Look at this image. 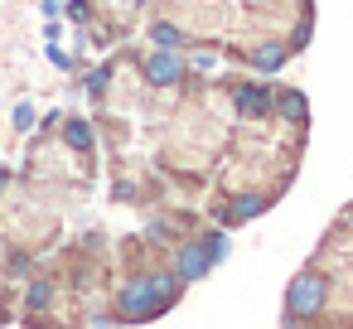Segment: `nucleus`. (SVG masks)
Segmentation results:
<instances>
[{
	"label": "nucleus",
	"instance_id": "nucleus-1",
	"mask_svg": "<svg viewBox=\"0 0 353 329\" xmlns=\"http://www.w3.org/2000/svg\"><path fill=\"white\" fill-rule=\"evenodd\" d=\"M184 281L174 276V266H155V271H136L117 286V319L126 324H141V319H155L165 315L174 300H179Z\"/></svg>",
	"mask_w": 353,
	"mask_h": 329
},
{
	"label": "nucleus",
	"instance_id": "nucleus-2",
	"mask_svg": "<svg viewBox=\"0 0 353 329\" xmlns=\"http://www.w3.org/2000/svg\"><path fill=\"white\" fill-rule=\"evenodd\" d=\"M324 300H329L324 271H319V266H305V271L285 286V319H319Z\"/></svg>",
	"mask_w": 353,
	"mask_h": 329
},
{
	"label": "nucleus",
	"instance_id": "nucleus-3",
	"mask_svg": "<svg viewBox=\"0 0 353 329\" xmlns=\"http://www.w3.org/2000/svg\"><path fill=\"white\" fill-rule=\"evenodd\" d=\"M141 83L155 88V92H179L189 83V63L179 49H150L141 59Z\"/></svg>",
	"mask_w": 353,
	"mask_h": 329
},
{
	"label": "nucleus",
	"instance_id": "nucleus-4",
	"mask_svg": "<svg viewBox=\"0 0 353 329\" xmlns=\"http://www.w3.org/2000/svg\"><path fill=\"white\" fill-rule=\"evenodd\" d=\"M228 97H232L237 121H247V126H256V121H271V117H276V88H271V83H232V88H228Z\"/></svg>",
	"mask_w": 353,
	"mask_h": 329
},
{
	"label": "nucleus",
	"instance_id": "nucleus-5",
	"mask_svg": "<svg viewBox=\"0 0 353 329\" xmlns=\"http://www.w3.org/2000/svg\"><path fill=\"white\" fill-rule=\"evenodd\" d=\"M213 261H218V257H213V247H208L203 237H189V242H179V247H174V261H170V266H174V276L189 286V281H203V276L213 271Z\"/></svg>",
	"mask_w": 353,
	"mask_h": 329
},
{
	"label": "nucleus",
	"instance_id": "nucleus-6",
	"mask_svg": "<svg viewBox=\"0 0 353 329\" xmlns=\"http://www.w3.org/2000/svg\"><path fill=\"white\" fill-rule=\"evenodd\" d=\"M266 208H271V194H266V189H237V194L218 208V223H223V228H242V223L261 218Z\"/></svg>",
	"mask_w": 353,
	"mask_h": 329
},
{
	"label": "nucleus",
	"instance_id": "nucleus-7",
	"mask_svg": "<svg viewBox=\"0 0 353 329\" xmlns=\"http://www.w3.org/2000/svg\"><path fill=\"white\" fill-rule=\"evenodd\" d=\"M242 63L256 68L261 78H276V73L290 63V44H285V39H261V44H252V49L242 54Z\"/></svg>",
	"mask_w": 353,
	"mask_h": 329
},
{
	"label": "nucleus",
	"instance_id": "nucleus-8",
	"mask_svg": "<svg viewBox=\"0 0 353 329\" xmlns=\"http://www.w3.org/2000/svg\"><path fill=\"white\" fill-rule=\"evenodd\" d=\"M276 117L305 136V131H310V97H305L300 88H276Z\"/></svg>",
	"mask_w": 353,
	"mask_h": 329
},
{
	"label": "nucleus",
	"instance_id": "nucleus-9",
	"mask_svg": "<svg viewBox=\"0 0 353 329\" xmlns=\"http://www.w3.org/2000/svg\"><path fill=\"white\" fill-rule=\"evenodd\" d=\"M63 146L73 150V155H83V160H92V150H97V126L88 121V117H63Z\"/></svg>",
	"mask_w": 353,
	"mask_h": 329
},
{
	"label": "nucleus",
	"instance_id": "nucleus-10",
	"mask_svg": "<svg viewBox=\"0 0 353 329\" xmlns=\"http://www.w3.org/2000/svg\"><path fill=\"white\" fill-rule=\"evenodd\" d=\"M145 39H150V49H179V54H189V44H194L174 20H150L145 25Z\"/></svg>",
	"mask_w": 353,
	"mask_h": 329
},
{
	"label": "nucleus",
	"instance_id": "nucleus-11",
	"mask_svg": "<svg viewBox=\"0 0 353 329\" xmlns=\"http://www.w3.org/2000/svg\"><path fill=\"white\" fill-rule=\"evenodd\" d=\"M112 68H117V63H97V68H88V73L78 78V88H83L92 102H102V92H107V83H112Z\"/></svg>",
	"mask_w": 353,
	"mask_h": 329
},
{
	"label": "nucleus",
	"instance_id": "nucleus-12",
	"mask_svg": "<svg viewBox=\"0 0 353 329\" xmlns=\"http://www.w3.org/2000/svg\"><path fill=\"white\" fill-rule=\"evenodd\" d=\"M10 131H15V136L39 131V107H34V102H10Z\"/></svg>",
	"mask_w": 353,
	"mask_h": 329
},
{
	"label": "nucleus",
	"instance_id": "nucleus-13",
	"mask_svg": "<svg viewBox=\"0 0 353 329\" xmlns=\"http://www.w3.org/2000/svg\"><path fill=\"white\" fill-rule=\"evenodd\" d=\"M184 63H189V78H199V73H213V68H218V49H199V54H184Z\"/></svg>",
	"mask_w": 353,
	"mask_h": 329
},
{
	"label": "nucleus",
	"instance_id": "nucleus-14",
	"mask_svg": "<svg viewBox=\"0 0 353 329\" xmlns=\"http://www.w3.org/2000/svg\"><path fill=\"white\" fill-rule=\"evenodd\" d=\"M54 295H59V286H54V281H34V286H30V310H49V305H54Z\"/></svg>",
	"mask_w": 353,
	"mask_h": 329
},
{
	"label": "nucleus",
	"instance_id": "nucleus-15",
	"mask_svg": "<svg viewBox=\"0 0 353 329\" xmlns=\"http://www.w3.org/2000/svg\"><path fill=\"white\" fill-rule=\"evenodd\" d=\"M44 54H49V63H54L59 73H73V68H78V54H68L63 44H44Z\"/></svg>",
	"mask_w": 353,
	"mask_h": 329
},
{
	"label": "nucleus",
	"instance_id": "nucleus-16",
	"mask_svg": "<svg viewBox=\"0 0 353 329\" xmlns=\"http://www.w3.org/2000/svg\"><path fill=\"white\" fill-rule=\"evenodd\" d=\"M63 126V107H49V112H39V131L49 136V131H59Z\"/></svg>",
	"mask_w": 353,
	"mask_h": 329
},
{
	"label": "nucleus",
	"instance_id": "nucleus-17",
	"mask_svg": "<svg viewBox=\"0 0 353 329\" xmlns=\"http://www.w3.org/2000/svg\"><path fill=\"white\" fill-rule=\"evenodd\" d=\"M68 30H63V20H44V44H59Z\"/></svg>",
	"mask_w": 353,
	"mask_h": 329
},
{
	"label": "nucleus",
	"instance_id": "nucleus-18",
	"mask_svg": "<svg viewBox=\"0 0 353 329\" xmlns=\"http://www.w3.org/2000/svg\"><path fill=\"white\" fill-rule=\"evenodd\" d=\"M39 15L44 20H63V0H39Z\"/></svg>",
	"mask_w": 353,
	"mask_h": 329
},
{
	"label": "nucleus",
	"instance_id": "nucleus-19",
	"mask_svg": "<svg viewBox=\"0 0 353 329\" xmlns=\"http://www.w3.org/2000/svg\"><path fill=\"white\" fill-rule=\"evenodd\" d=\"M10 184H15V170H0V194H6Z\"/></svg>",
	"mask_w": 353,
	"mask_h": 329
}]
</instances>
